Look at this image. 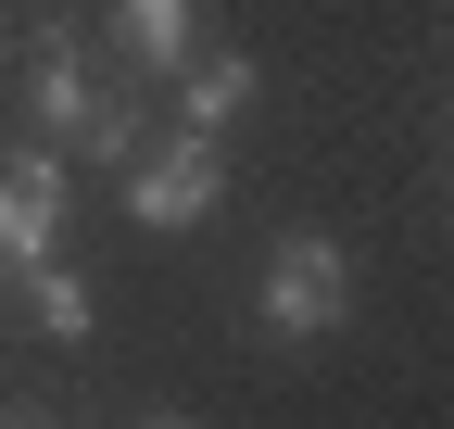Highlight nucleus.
Listing matches in <instances>:
<instances>
[{
	"mask_svg": "<svg viewBox=\"0 0 454 429\" xmlns=\"http://www.w3.org/2000/svg\"><path fill=\"white\" fill-rule=\"evenodd\" d=\"M0 51H13V13H0Z\"/></svg>",
	"mask_w": 454,
	"mask_h": 429,
	"instance_id": "6e6552de",
	"label": "nucleus"
},
{
	"mask_svg": "<svg viewBox=\"0 0 454 429\" xmlns=\"http://www.w3.org/2000/svg\"><path fill=\"white\" fill-rule=\"evenodd\" d=\"M114 177H127V214H139V228H202L215 190H227V152H215V127H177V139H139Z\"/></svg>",
	"mask_w": 454,
	"mask_h": 429,
	"instance_id": "f257e3e1",
	"label": "nucleus"
},
{
	"mask_svg": "<svg viewBox=\"0 0 454 429\" xmlns=\"http://www.w3.org/2000/svg\"><path fill=\"white\" fill-rule=\"evenodd\" d=\"M340 316H354V253L316 240V228H291V240L265 253V329L278 341H328Z\"/></svg>",
	"mask_w": 454,
	"mask_h": 429,
	"instance_id": "f03ea898",
	"label": "nucleus"
},
{
	"mask_svg": "<svg viewBox=\"0 0 454 429\" xmlns=\"http://www.w3.org/2000/svg\"><path fill=\"white\" fill-rule=\"evenodd\" d=\"M89 101H101V76H89L76 26L51 13V26H38V76H26V139H76V127H89Z\"/></svg>",
	"mask_w": 454,
	"mask_h": 429,
	"instance_id": "20e7f679",
	"label": "nucleus"
},
{
	"mask_svg": "<svg viewBox=\"0 0 454 429\" xmlns=\"http://www.w3.org/2000/svg\"><path fill=\"white\" fill-rule=\"evenodd\" d=\"M26 303H38V329H51V341H89V329H101V303H89V278H76V265H51V253L26 265Z\"/></svg>",
	"mask_w": 454,
	"mask_h": 429,
	"instance_id": "0eeeda50",
	"label": "nucleus"
},
{
	"mask_svg": "<svg viewBox=\"0 0 454 429\" xmlns=\"http://www.w3.org/2000/svg\"><path fill=\"white\" fill-rule=\"evenodd\" d=\"M114 38H127L139 76H177L202 51V0H114Z\"/></svg>",
	"mask_w": 454,
	"mask_h": 429,
	"instance_id": "39448f33",
	"label": "nucleus"
},
{
	"mask_svg": "<svg viewBox=\"0 0 454 429\" xmlns=\"http://www.w3.org/2000/svg\"><path fill=\"white\" fill-rule=\"evenodd\" d=\"M253 89H265V76H253V51H190V64H177V114L227 139V127L253 114Z\"/></svg>",
	"mask_w": 454,
	"mask_h": 429,
	"instance_id": "423d86ee",
	"label": "nucleus"
},
{
	"mask_svg": "<svg viewBox=\"0 0 454 429\" xmlns=\"http://www.w3.org/2000/svg\"><path fill=\"white\" fill-rule=\"evenodd\" d=\"M51 240H64V152H51V139H13V165H0V265L26 278Z\"/></svg>",
	"mask_w": 454,
	"mask_h": 429,
	"instance_id": "7ed1b4c3",
	"label": "nucleus"
}]
</instances>
